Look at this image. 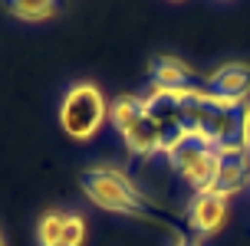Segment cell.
<instances>
[{"instance_id":"5","label":"cell","mask_w":250,"mask_h":246,"mask_svg":"<svg viewBox=\"0 0 250 246\" xmlns=\"http://www.w3.org/2000/svg\"><path fill=\"white\" fill-rule=\"evenodd\" d=\"M168 158L175 164V171L194 187V194L211 187L214 171H217V154H214V148H204V145H198V141L188 138L185 145H178Z\"/></svg>"},{"instance_id":"11","label":"cell","mask_w":250,"mask_h":246,"mask_svg":"<svg viewBox=\"0 0 250 246\" xmlns=\"http://www.w3.org/2000/svg\"><path fill=\"white\" fill-rule=\"evenodd\" d=\"M83 243H86V217H83V213H69V217H66L62 246H83Z\"/></svg>"},{"instance_id":"6","label":"cell","mask_w":250,"mask_h":246,"mask_svg":"<svg viewBox=\"0 0 250 246\" xmlns=\"http://www.w3.org/2000/svg\"><path fill=\"white\" fill-rule=\"evenodd\" d=\"M204 89L221 102L230 105H244V98L250 92V62H224L211 73V79L204 82Z\"/></svg>"},{"instance_id":"3","label":"cell","mask_w":250,"mask_h":246,"mask_svg":"<svg viewBox=\"0 0 250 246\" xmlns=\"http://www.w3.org/2000/svg\"><path fill=\"white\" fill-rule=\"evenodd\" d=\"M105 115H109V105L96 82H76L73 89H66L60 102V125L76 141H89L105 122Z\"/></svg>"},{"instance_id":"13","label":"cell","mask_w":250,"mask_h":246,"mask_svg":"<svg viewBox=\"0 0 250 246\" xmlns=\"http://www.w3.org/2000/svg\"><path fill=\"white\" fill-rule=\"evenodd\" d=\"M175 246H194V243H185V240H181V236H178V243Z\"/></svg>"},{"instance_id":"4","label":"cell","mask_w":250,"mask_h":246,"mask_svg":"<svg viewBox=\"0 0 250 246\" xmlns=\"http://www.w3.org/2000/svg\"><path fill=\"white\" fill-rule=\"evenodd\" d=\"M217 154V171L211 181V194L221 197H234L250 184V151L244 145H227V148H214Z\"/></svg>"},{"instance_id":"12","label":"cell","mask_w":250,"mask_h":246,"mask_svg":"<svg viewBox=\"0 0 250 246\" xmlns=\"http://www.w3.org/2000/svg\"><path fill=\"white\" fill-rule=\"evenodd\" d=\"M244 148L250 151V102L244 105Z\"/></svg>"},{"instance_id":"14","label":"cell","mask_w":250,"mask_h":246,"mask_svg":"<svg viewBox=\"0 0 250 246\" xmlns=\"http://www.w3.org/2000/svg\"><path fill=\"white\" fill-rule=\"evenodd\" d=\"M0 246H7V243H3V233H0Z\"/></svg>"},{"instance_id":"9","label":"cell","mask_w":250,"mask_h":246,"mask_svg":"<svg viewBox=\"0 0 250 246\" xmlns=\"http://www.w3.org/2000/svg\"><path fill=\"white\" fill-rule=\"evenodd\" d=\"M3 10L23 23H43L60 13V3H53V0H10V3H3Z\"/></svg>"},{"instance_id":"8","label":"cell","mask_w":250,"mask_h":246,"mask_svg":"<svg viewBox=\"0 0 250 246\" xmlns=\"http://www.w3.org/2000/svg\"><path fill=\"white\" fill-rule=\"evenodd\" d=\"M151 76H155V86L162 89H191L194 86V69L181 62L178 56H158L151 62Z\"/></svg>"},{"instance_id":"2","label":"cell","mask_w":250,"mask_h":246,"mask_svg":"<svg viewBox=\"0 0 250 246\" xmlns=\"http://www.w3.org/2000/svg\"><path fill=\"white\" fill-rule=\"evenodd\" d=\"M109 118H112L115 132L125 138L128 151L135 158H148L165 151V132L162 122L151 115V109L145 105V98L138 95H122L109 105Z\"/></svg>"},{"instance_id":"1","label":"cell","mask_w":250,"mask_h":246,"mask_svg":"<svg viewBox=\"0 0 250 246\" xmlns=\"http://www.w3.org/2000/svg\"><path fill=\"white\" fill-rule=\"evenodd\" d=\"M79 187H83V194L96 207L109 210V213H125V217H138V220H155V213L148 210V197L132 184V177L122 168H112V164L86 168V171L79 174Z\"/></svg>"},{"instance_id":"10","label":"cell","mask_w":250,"mask_h":246,"mask_svg":"<svg viewBox=\"0 0 250 246\" xmlns=\"http://www.w3.org/2000/svg\"><path fill=\"white\" fill-rule=\"evenodd\" d=\"M66 217L69 213H62V210H46L37 220V246H62Z\"/></svg>"},{"instance_id":"7","label":"cell","mask_w":250,"mask_h":246,"mask_svg":"<svg viewBox=\"0 0 250 246\" xmlns=\"http://www.w3.org/2000/svg\"><path fill=\"white\" fill-rule=\"evenodd\" d=\"M227 217V197L211 194V190H198L188 204V223L198 236H214L224 227Z\"/></svg>"}]
</instances>
